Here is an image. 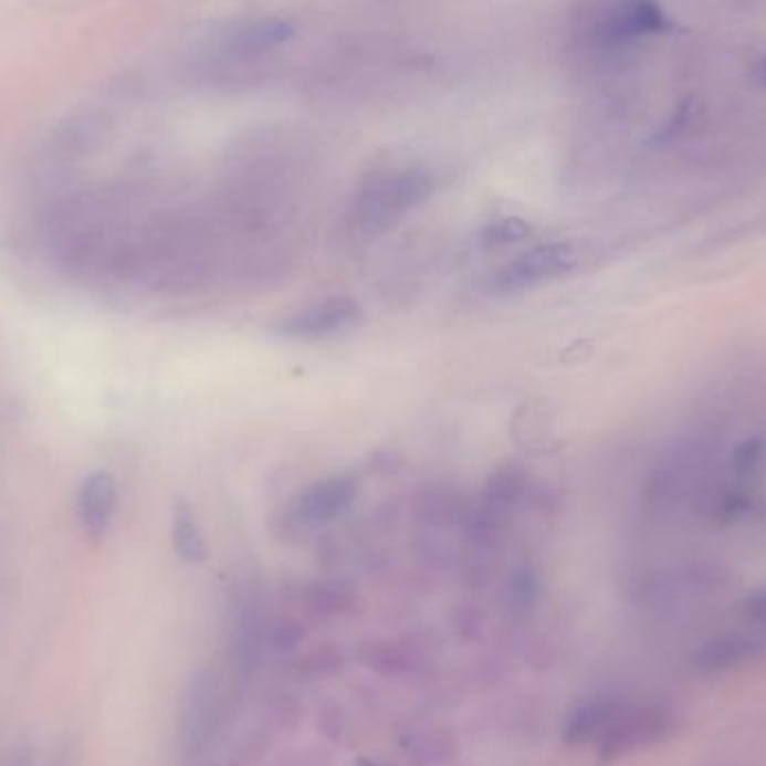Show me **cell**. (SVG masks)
<instances>
[{"label": "cell", "mask_w": 766, "mask_h": 766, "mask_svg": "<svg viewBox=\"0 0 766 766\" xmlns=\"http://www.w3.org/2000/svg\"><path fill=\"white\" fill-rule=\"evenodd\" d=\"M436 191L433 176L421 168H403L370 178L355 204L357 218L366 229L384 231L408 211L417 209Z\"/></svg>", "instance_id": "obj_1"}, {"label": "cell", "mask_w": 766, "mask_h": 766, "mask_svg": "<svg viewBox=\"0 0 766 766\" xmlns=\"http://www.w3.org/2000/svg\"><path fill=\"white\" fill-rule=\"evenodd\" d=\"M576 265L574 246L567 242L538 244L493 276L495 292H523L567 274Z\"/></svg>", "instance_id": "obj_2"}, {"label": "cell", "mask_w": 766, "mask_h": 766, "mask_svg": "<svg viewBox=\"0 0 766 766\" xmlns=\"http://www.w3.org/2000/svg\"><path fill=\"white\" fill-rule=\"evenodd\" d=\"M361 305L348 296H334L303 307L274 325L276 334L287 338H327L344 334L361 323Z\"/></svg>", "instance_id": "obj_3"}, {"label": "cell", "mask_w": 766, "mask_h": 766, "mask_svg": "<svg viewBox=\"0 0 766 766\" xmlns=\"http://www.w3.org/2000/svg\"><path fill=\"white\" fill-rule=\"evenodd\" d=\"M596 36L606 43H626L646 34H663L670 21L657 0H608L596 14Z\"/></svg>", "instance_id": "obj_4"}, {"label": "cell", "mask_w": 766, "mask_h": 766, "mask_svg": "<svg viewBox=\"0 0 766 766\" xmlns=\"http://www.w3.org/2000/svg\"><path fill=\"white\" fill-rule=\"evenodd\" d=\"M78 521L93 541H104L117 511V482L108 471H95L78 489Z\"/></svg>", "instance_id": "obj_5"}, {"label": "cell", "mask_w": 766, "mask_h": 766, "mask_svg": "<svg viewBox=\"0 0 766 766\" xmlns=\"http://www.w3.org/2000/svg\"><path fill=\"white\" fill-rule=\"evenodd\" d=\"M357 482L350 475H334L309 486L298 500V514L307 523H327L355 502Z\"/></svg>", "instance_id": "obj_6"}, {"label": "cell", "mask_w": 766, "mask_h": 766, "mask_svg": "<svg viewBox=\"0 0 766 766\" xmlns=\"http://www.w3.org/2000/svg\"><path fill=\"white\" fill-rule=\"evenodd\" d=\"M294 34L296 25L287 19H261L240 28L229 39V50L240 56H259L285 45L294 39Z\"/></svg>", "instance_id": "obj_7"}, {"label": "cell", "mask_w": 766, "mask_h": 766, "mask_svg": "<svg viewBox=\"0 0 766 766\" xmlns=\"http://www.w3.org/2000/svg\"><path fill=\"white\" fill-rule=\"evenodd\" d=\"M170 532H174L176 552L187 563H202L207 558V543L198 523L193 506L187 500L174 504V518H170Z\"/></svg>", "instance_id": "obj_8"}, {"label": "cell", "mask_w": 766, "mask_h": 766, "mask_svg": "<svg viewBox=\"0 0 766 766\" xmlns=\"http://www.w3.org/2000/svg\"><path fill=\"white\" fill-rule=\"evenodd\" d=\"M93 144H97V117L93 113L72 117L56 133V148L63 155H83Z\"/></svg>", "instance_id": "obj_9"}, {"label": "cell", "mask_w": 766, "mask_h": 766, "mask_svg": "<svg viewBox=\"0 0 766 766\" xmlns=\"http://www.w3.org/2000/svg\"><path fill=\"white\" fill-rule=\"evenodd\" d=\"M525 486V471L521 466H504L495 471V475L486 484V502L489 506H506L514 502Z\"/></svg>", "instance_id": "obj_10"}, {"label": "cell", "mask_w": 766, "mask_h": 766, "mask_svg": "<svg viewBox=\"0 0 766 766\" xmlns=\"http://www.w3.org/2000/svg\"><path fill=\"white\" fill-rule=\"evenodd\" d=\"M529 224L521 218H502L493 220L482 229V244L486 246H504L511 242H518L529 235Z\"/></svg>", "instance_id": "obj_11"}, {"label": "cell", "mask_w": 766, "mask_h": 766, "mask_svg": "<svg viewBox=\"0 0 766 766\" xmlns=\"http://www.w3.org/2000/svg\"><path fill=\"white\" fill-rule=\"evenodd\" d=\"M748 615L753 621L766 626V594L755 596V599L748 604Z\"/></svg>", "instance_id": "obj_12"}, {"label": "cell", "mask_w": 766, "mask_h": 766, "mask_svg": "<svg viewBox=\"0 0 766 766\" xmlns=\"http://www.w3.org/2000/svg\"><path fill=\"white\" fill-rule=\"evenodd\" d=\"M751 76H753V81H755L757 85H762V88H766V54L753 65Z\"/></svg>", "instance_id": "obj_13"}]
</instances>
